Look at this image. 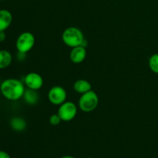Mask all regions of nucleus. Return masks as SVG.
I'll use <instances>...</instances> for the list:
<instances>
[{"label":"nucleus","instance_id":"1","mask_svg":"<svg viewBox=\"0 0 158 158\" xmlns=\"http://www.w3.org/2000/svg\"><path fill=\"white\" fill-rule=\"evenodd\" d=\"M24 84L17 79L9 78L3 80L0 85V92L6 100L16 101L23 97Z\"/></svg>","mask_w":158,"mask_h":158},{"label":"nucleus","instance_id":"2","mask_svg":"<svg viewBox=\"0 0 158 158\" xmlns=\"http://www.w3.org/2000/svg\"><path fill=\"white\" fill-rule=\"evenodd\" d=\"M62 40L66 46L73 48L82 46L85 39L80 29L77 27H69L63 31Z\"/></svg>","mask_w":158,"mask_h":158},{"label":"nucleus","instance_id":"3","mask_svg":"<svg viewBox=\"0 0 158 158\" xmlns=\"http://www.w3.org/2000/svg\"><path fill=\"white\" fill-rule=\"evenodd\" d=\"M99 103V97L94 90H89L82 94L79 100V106L83 112L90 113L97 108Z\"/></svg>","mask_w":158,"mask_h":158},{"label":"nucleus","instance_id":"4","mask_svg":"<svg viewBox=\"0 0 158 158\" xmlns=\"http://www.w3.org/2000/svg\"><path fill=\"white\" fill-rule=\"evenodd\" d=\"M35 44V36L29 32L20 34L15 42V47L19 52L27 53L32 49Z\"/></svg>","mask_w":158,"mask_h":158},{"label":"nucleus","instance_id":"5","mask_svg":"<svg viewBox=\"0 0 158 158\" xmlns=\"http://www.w3.org/2000/svg\"><path fill=\"white\" fill-rule=\"evenodd\" d=\"M57 114L61 118L62 121H71L77 116V107L75 103L73 102L66 101L60 105Z\"/></svg>","mask_w":158,"mask_h":158},{"label":"nucleus","instance_id":"6","mask_svg":"<svg viewBox=\"0 0 158 158\" xmlns=\"http://www.w3.org/2000/svg\"><path fill=\"white\" fill-rule=\"evenodd\" d=\"M66 94L64 88L60 86H55L49 89L48 93V99L52 104L60 106L62 103L66 102Z\"/></svg>","mask_w":158,"mask_h":158},{"label":"nucleus","instance_id":"7","mask_svg":"<svg viewBox=\"0 0 158 158\" xmlns=\"http://www.w3.org/2000/svg\"><path fill=\"white\" fill-rule=\"evenodd\" d=\"M25 85L27 88L34 90H39L43 86V79L36 73H29L24 78Z\"/></svg>","mask_w":158,"mask_h":158},{"label":"nucleus","instance_id":"8","mask_svg":"<svg viewBox=\"0 0 158 158\" xmlns=\"http://www.w3.org/2000/svg\"><path fill=\"white\" fill-rule=\"evenodd\" d=\"M86 57V47L82 46H76L72 48L70 54H69V58L73 63L76 64L83 63Z\"/></svg>","mask_w":158,"mask_h":158},{"label":"nucleus","instance_id":"9","mask_svg":"<svg viewBox=\"0 0 158 158\" xmlns=\"http://www.w3.org/2000/svg\"><path fill=\"white\" fill-rule=\"evenodd\" d=\"M12 23V15L7 9H0V31H6Z\"/></svg>","mask_w":158,"mask_h":158},{"label":"nucleus","instance_id":"10","mask_svg":"<svg viewBox=\"0 0 158 158\" xmlns=\"http://www.w3.org/2000/svg\"><path fill=\"white\" fill-rule=\"evenodd\" d=\"M23 98L24 99L25 102L29 105H35L38 103L40 100V95H39L37 90L31 89L28 88L26 89L23 94Z\"/></svg>","mask_w":158,"mask_h":158},{"label":"nucleus","instance_id":"11","mask_svg":"<svg viewBox=\"0 0 158 158\" xmlns=\"http://www.w3.org/2000/svg\"><path fill=\"white\" fill-rule=\"evenodd\" d=\"M9 125L13 131L16 132H22L25 131L27 126L26 120L20 117H14L9 121Z\"/></svg>","mask_w":158,"mask_h":158},{"label":"nucleus","instance_id":"12","mask_svg":"<svg viewBox=\"0 0 158 158\" xmlns=\"http://www.w3.org/2000/svg\"><path fill=\"white\" fill-rule=\"evenodd\" d=\"M73 89L78 94H83L88 91L91 90L92 86H91L90 83L88 82L87 80L81 79V80H78L75 82L73 85Z\"/></svg>","mask_w":158,"mask_h":158},{"label":"nucleus","instance_id":"13","mask_svg":"<svg viewBox=\"0 0 158 158\" xmlns=\"http://www.w3.org/2000/svg\"><path fill=\"white\" fill-rule=\"evenodd\" d=\"M12 62V56L10 52L6 49L0 50V69L9 67Z\"/></svg>","mask_w":158,"mask_h":158},{"label":"nucleus","instance_id":"14","mask_svg":"<svg viewBox=\"0 0 158 158\" xmlns=\"http://www.w3.org/2000/svg\"><path fill=\"white\" fill-rule=\"evenodd\" d=\"M148 65H149L150 69L153 73L158 74V53L153 54L150 57Z\"/></svg>","mask_w":158,"mask_h":158},{"label":"nucleus","instance_id":"15","mask_svg":"<svg viewBox=\"0 0 158 158\" xmlns=\"http://www.w3.org/2000/svg\"><path fill=\"white\" fill-rule=\"evenodd\" d=\"M49 123L50 124L53 125V126H56V125L60 124V122L62 121L61 118L60 117V116L58 115V114H52L49 117Z\"/></svg>","mask_w":158,"mask_h":158},{"label":"nucleus","instance_id":"16","mask_svg":"<svg viewBox=\"0 0 158 158\" xmlns=\"http://www.w3.org/2000/svg\"><path fill=\"white\" fill-rule=\"evenodd\" d=\"M0 158H12L7 152L4 151H0Z\"/></svg>","mask_w":158,"mask_h":158},{"label":"nucleus","instance_id":"17","mask_svg":"<svg viewBox=\"0 0 158 158\" xmlns=\"http://www.w3.org/2000/svg\"><path fill=\"white\" fill-rule=\"evenodd\" d=\"M6 35L5 31H0V43H2L6 40Z\"/></svg>","mask_w":158,"mask_h":158},{"label":"nucleus","instance_id":"18","mask_svg":"<svg viewBox=\"0 0 158 158\" xmlns=\"http://www.w3.org/2000/svg\"><path fill=\"white\" fill-rule=\"evenodd\" d=\"M26 53L18 52V54H17V58H18L19 60H24V59L26 58Z\"/></svg>","mask_w":158,"mask_h":158},{"label":"nucleus","instance_id":"19","mask_svg":"<svg viewBox=\"0 0 158 158\" xmlns=\"http://www.w3.org/2000/svg\"><path fill=\"white\" fill-rule=\"evenodd\" d=\"M61 158H76V157H73V156H70V155H65V156H63Z\"/></svg>","mask_w":158,"mask_h":158},{"label":"nucleus","instance_id":"20","mask_svg":"<svg viewBox=\"0 0 158 158\" xmlns=\"http://www.w3.org/2000/svg\"><path fill=\"white\" fill-rule=\"evenodd\" d=\"M86 158H94V157H86Z\"/></svg>","mask_w":158,"mask_h":158},{"label":"nucleus","instance_id":"21","mask_svg":"<svg viewBox=\"0 0 158 158\" xmlns=\"http://www.w3.org/2000/svg\"><path fill=\"white\" fill-rule=\"evenodd\" d=\"M0 1H4V0H0Z\"/></svg>","mask_w":158,"mask_h":158}]
</instances>
